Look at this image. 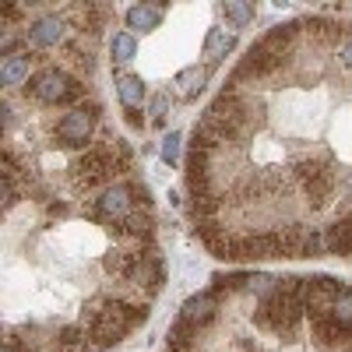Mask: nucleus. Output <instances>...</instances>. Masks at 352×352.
<instances>
[{"instance_id":"f257e3e1","label":"nucleus","mask_w":352,"mask_h":352,"mask_svg":"<svg viewBox=\"0 0 352 352\" xmlns=\"http://www.w3.org/2000/svg\"><path fill=\"white\" fill-rule=\"evenodd\" d=\"M307 314V303H303V278H278L275 292L264 296L261 307L254 310V320L261 328H268L275 335H292L296 324Z\"/></svg>"},{"instance_id":"f03ea898","label":"nucleus","mask_w":352,"mask_h":352,"mask_svg":"<svg viewBox=\"0 0 352 352\" xmlns=\"http://www.w3.org/2000/svg\"><path fill=\"white\" fill-rule=\"evenodd\" d=\"M144 310L138 307H127L120 300H109V303H92L88 307V335L96 338V349L102 345H113L127 335V328L134 320H141Z\"/></svg>"},{"instance_id":"7ed1b4c3","label":"nucleus","mask_w":352,"mask_h":352,"mask_svg":"<svg viewBox=\"0 0 352 352\" xmlns=\"http://www.w3.org/2000/svg\"><path fill=\"white\" fill-rule=\"evenodd\" d=\"M120 144H102V148H88L71 169H74V187L78 190H92V187H106L113 180V173H120L124 166L116 162Z\"/></svg>"},{"instance_id":"20e7f679","label":"nucleus","mask_w":352,"mask_h":352,"mask_svg":"<svg viewBox=\"0 0 352 352\" xmlns=\"http://www.w3.org/2000/svg\"><path fill=\"white\" fill-rule=\"evenodd\" d=\"M144 208L148 212V194H144V187H131V184H113L106 187L99 197H96V215L106 219L109 226L124 222L131 212Z\"/></svg>"},{"instance_id":"39448f33","label":"nucleus","mask_w":352,"mask_h":352,"mask_svg":"<svg viewBox=\"0 0 352 352\" xmlns=\"http://www.w3.org/2000/svg\"><path fill=\"white\" fill-rule=\"evenodd\" d=\"M28 92H32L39 102L56 106V102L78 99V96H81V85H78L67 71H60V67H43L39 74H32V81H28Z\"/></svg>"},{"instance_id":"423d86ee","label":"nucleus","mask_w":352,"mask_h":352,"mask_svg":"<svg viewBox=\"0 0 352 352\" xmlns=\"http://www.w3.org/2000/svg\"><path fill=\"white\" fill-rule=\"evenodd\" d=\"M342 282L331 278V275H314V278H303V303H307V314L310 320L314 317H328L335 300L342 296Z\"/></svg>"},{"instance_id":"0eeeda50","label":"nucleus","mask_w":352,"mask_h":352,"mask_svg":"<svg viewBox=\"0 0 352 352\" xmlns=\"http://www.w3.org/2000/svg\"><path fill=\"white\" fill-rule=\"evenodd\" d=\"M96 127V106H74L71 113H64V120L56 124V138H60L67 148H81L92 138Z\"/></svg>"},{"instance_id":"6e6552de","label":"nucleus","mask_w":352,"mask_h":352,"mask_svg":"<svg viewBox=\"0 0 352 352\" xmlns=\"http://www.w3.org/2000/svg\"><path fill=\"white\" fill-rule=\"evenodd\" d=\"M282 64H285V53L272 50L268 43H257V46L243 56V64L236 67L232 81H243V78H268V74H275Z\"/></svg>"},{"instance_id":"1a4fd4ad","label":"nucleus","mask_w":352,"mask_h":352,"mask_svg":"<svg viewBox=\"0 0 352 352\" xmlns=\"http://www.w3.org/2000/svg\"><path fill=\"white\" fill-rule=\"evenodd\" d=\"M215 314H219V303H215V296L212 292H201V296H190L187 303H184V314H180V320L187 328H204V324H212L215 320Z\"/></svg>"},{"instance_id":"9d476101","label":"nucleus","mask_w":352,"mask_h":352,"mask_svg":"<svg viewBox=\"0 0 352 352\" xmlns=\"http://www.w3.org/2000/svg\"><path fill=\"white\" fill-rule=\"evenodd\" d=\"M300 180H303V190L314 204H324L331 187H335V176L320 166H300Z\"/></svg>"},{"instance_id":"9b49d317","label":"nucleus","mask_w":352,"mask_h":352,"mask_svg":"<svg viewBox=\"0 0 352 352\" xmlns=\"http://www.w3.org/2000/svg\"><path fill=\"white\" fill-rule=\"evenodd\" d=\"M310 328H314V338L324 345V349H352V342H345V338H352V331H345L342 324H335L331 317H314Z\"/></svg>"},{"instance_id":"f8f14e48","label":"nucleus","mask_w":352,"mask_h":352,"mask_svg":"<svg viewBox=\"0 0 352 352\" xmlns=\"http://www.w3.org/2000/svg\"><path fill=\"white\" fill-rule=\"evenodd\" d=\"M64 39V21L60 18H39L32 28H28V43L32 46H56Z\"/></svg>"},{"instance_id":"ddd939ff","label":"nucleus","mask_w":352,"mask_h":352,"mask_svg":"<svg viewBox=\"0 0 352 352\" xmlns=\"http://www.w3.org/2000/svg\"><path fill=\"white\" fill-rule=\"evenodd\" d=\"M134 285H148V289H155L159 282H162V268H159V261L152 257V254H141L138 250V261H134V268H131V275H127Z\"/></svg>"},{"instance_id":"4468645a","label":"nucleus","mask_w":352,"mask_h":352,"mask_svg":"<svg viewBox=\"0 0 352 352\" xmlns=\"http://www.w3.org/2000/svg\"><path fill=\"white\" fill-rule=\"evenodd\" d=\"M324 250L328 254H352V215L349 219H338L335 226H328Z\"/></svg>"},{"instance_id":"2eb2a0df","label":"nucleus","mask_w":352,"mask_h":352,"mask_svg":"<svg viewBox=\"0 0 352 352\" xmlns=\"http://www.w3.org/2000/svg\"><path fill=\"white\" fill-rule=\"evenodd\" d=\"M176 85H180V96L184 99H197L204 92V85H208V67H204V64L184 67L180 74H176Z\"/></svg>"},{"instance_id":"dca6fc26","label":"nucleus","mask_w":352,"mask_h":352,"mask_svg":"<svg viewBox=\"0 0 352 352\" xmlns=\"http://www.w3.org/2000/svg\"><path fill=\"white\" fill-rule=\"evenodd\" d=\"M159 21H162L159 4H134L127 11V25L134 28V32H152V28H159Z\"/></svg>"},{"instance_id":"f3484780","label":"nucleus","mask_w":352,"mask_h":352,"mask_svg":"<svg viewBox=\"0 0 352 352\" xmlns=\"http://www.w3.org/2000/svg\"><path fill=\"white\" fill-rule=\"evenodd\" d=\"M116 92H120L124 109H138L144 102V81L138 74H120L116 78Z\"/></svg>"},{"instance_id":"a211bd4d","label":"nucleus","mask_w":352,"mask_h":352,"mask_svg":"<svg viewBox=\"0 0 352 352\" xmlns=\"http://www.w3.org/2000/svg\"><path fill=\"white\" fill-rule=\"evenodd\" d=\"M232 46H236V36L226 32V28H212L208 39H204V56H208V64H219Z\"/></svg>"},{"instance_id":"6ab92c4d","label":"nucleus","mask_w":352,"mask_h":352,"mask_svg":"<svg viewBox=\"0 0 352 352\" xmlns=\"http://www.w3.org/2000/svg\"><path fill=\"white\" fill-rule=\"evenodd\" d=\"M92 335H88V328H78V324H71V328H64L60 335H56V349L60 352H92L96 345L88 342Z\"/></svg>"},{"instance_id":"aec40b11","label":"nucleus","mask_w":352,"mask_h":352,"mask_svg":"<svg viewBox=\"0 0 352 352\" xmlns=\"http://www.w3.org/2000/svg\"><path fill=\"white\" fill-rule=\"evenodd\" d=\"M0 81L4 85H28V56H21V53H14V56H8L4 64H0Z\"/></svg>"},{"instance_id":"412c9836","label":"nucleus","mask_w":352,"mask_h":352,"mask_svg":"<svg viewBox=\"0 0 352 352\" xmlns=\"http://www.w3.org/2000/svg\"><path fill=\"white\" fill-rule=\"evenodd\" d=\"M116 232H120V236H148V212H144V208H138V212H131L124 222H116L113 226Z\"/></svg>"},{"instance_id":"4be33fe9","label":"nucleus","mask_w":352,"mask_h":352,"mask_svg":"<svg viewBox=\"0 0 352 352\" xmlns=\"http://www.w3.org/2000/svg\"><path fill=\"white\" fill-rule=\"evenodd\" d=\"M335 324H342L345 331H352V289L345 285L342 289V296L335 300V307H331V314H328Z\"/></svg>"},{"instance_id":"5701e85b","label":"nucleus","mask_w":352,"mask_h":352,"mask_svg":"<svg viewBox=\"0 0 352 352\" xmlns=\"http://www.w3.org/2000/svg\"><path fill=\"white\" fill-rule=\"evenodd\" d=\"M109 50H113V60L127 64V60H134V53H138V39L131 32H116L113 43H109Z\"/></svg>"},{"instance_id":"b1692460","label":"nucleus","mask_w":352,"mask_h":352,"mask_svg":"<svg viewBox=\"0 0 352 352\" xmlns=\"http://www.w3.org/2000/svg\"><path fill=\"white\" fill-rule=\"evenodd\" d=\"M222 11L232 25H250L254 21V4H247V0H226Z\"/></svg>"},{"instance_id":"393cba45","label":"nucleus","mask_w":352,"mask_h":352,"mask_svg":"<svg viewBox=\"0 0 352 352\" xmlns=\"http://www.w3.org/2000/svg\"><path fill=\"white\" fill-rule=\"evenodd\" d=\"M194 335H197V331H194V328H187L184 320H180V324L173 328V335H169V352H187Z\"/></svg>"},{"instance_id":"a878e982","label":"nucleus","mask_w":352,"mask_h":352,"mask_svg":"<svg viewBox=\"0 0 352 352\" xmlns=\"http://www.w3.org/2000/svg\"><path fill=\"white\" fill-rule=\"evenodd\" d=\"M310 32H314L317 39L331 43V39H338V25H331V21H324V18H314V21H310Z\"/></svg>"},{"instance_id":"bb28decb","label":"nucleus","mask_w":352,"mask_h":352,"mask_svg":"<svg viewBox=\"0 0 352 352\" xmlns=\"http://www.w3.org/2000/svg\"><path fill=\"white\" fill-rule=\"evenodd\" d=\"M180 141H184V138L176 134V131L162 141V159H166V162H176V159H180Z\"/></svg>"},{"instance_id":"cd10ccee","label":"nucleus","mask_w":352,"mask_h":352,"mask_svg":"<svg viewBox=\"0 0 352 352\" xmlns=\"http://www.w3.org/2000/svg\"><path fill=\"white\" fill-rule=\"evenodd\" d=\"M124 120H127V127H134V131L144 127V116H141L138 109H124Z\"/></svg>"},{"instance_id":"c85d7f7f","label":"nucleus","mask_w":352,"mask_h":352,"mask_svg":"<svg viewBox=\"0 0 352 352\" xmlns=\"http://www.w3.org/2000/svg\"><path fill=\"white\" fill-rule=\"evenodd\" d=\"M166 106H169V96H166V92H162V96H155V99H152V113H155V116H159V124H162V113H166Z\"/></svg>"},{"instance_id":"c756f323","label":"nucleus","mask_w":352,"mask_h":352,"mask_svg":"<svg viewBox=\"0 0 352 352\" xmlns=\"http://www.w3.org/2000/svg\"><path fill=\"white\" fill-rule=\"evenodd\" d=\"M338 56H342V64H345V67H352V36H349V39L342 43V50H338Z\"/></svg>"},{"instance_id":"7c9ffc66","label":"nucleus","mask_w":352,"mask_h":352,"mask_svg":"<svg viewBox=\"0 0 352 352\" xmlns=\"http://www.w3.org/2000/svg\"><path fill=\"white\" fill-rule=\"evenodd\" d=\"M4 352H18V342H14V338H8V342H4Z\"/></svg>"}]
</instances>
